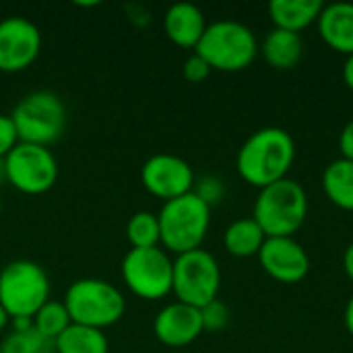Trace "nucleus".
Returning a JSON list of instances; mask_svg holds the SVG:
<instances>
[{
  "label": "nucleus",
  "mask_w": 353,
  "mask_h": 353,
  "mask_svg": "<svg viewBox=\"0 0 353 353\" xmlns=\"http://www.w3.org/2000/svg\"><path fill=\"white\" fill-rule=\"evenodd\" d=\"M296 159L294 137L279 126H265L254 130L240 147L236 170L240 178L254 186L265 188L288 178Z\"/></svg>",
  "instance_id": "nucleus-1"
},
{
  "label": "nucleus",
  "mask_w": 353,
  "mask_h": 353,
  "mask_svg": "<svg viewBox=\"0 0 353 353\" xmlns=\"http://www.w3.org/2000/svg\"><path fill=\"white\" fill-rule=\"evenodd\" d=\"M308 217V194L290 176L259 190L252 219L267 238H294Z\"/></svg>",
  "instance_id": "nucleus-2"
},
{
  "label": "nucleus",
  "mask_w": 353,
  "mask_h": 353,
  "mask_svg": "<svg viewBox=\"0 0 353 353\" xmlns=\"http://www.w3.org/2000/svg\"><path fill=\"white\" fill-rule=\"evenodd\" d=\"M194 54H199L211 70L240 72L256 60L259 39L248 25L221 19L207 25Z\"/></svg>",
  "instance_id": "nucleus-3"
},
{
  "label": "nucleus",
  "mask_w": 353,
  "mask_h": 353,
  "mask_svg": "<svg viewBox=\"0 0 353 353\" xmlns=\"http://www.w3.org/2000/svg\"><path fill=\"white\" fill-rule=\"evenodd\" d=\"M157 219L161 230V246L178 256L203 248L211 228V207L205 205L194 192H188L163 203Z\"/></svg>",
  "instance_id": "nucleus-4"
},
{
  "label": "nucleus",
  "mask_w": 353,
  "mask_h": 353,
  "mask_svg": "<svg viewBox=\"0 0 353 353\" xmlns=\"http://www.w3.org/2000/svg\"><path fill=\"white\" fill-rule=\"evenodd\" d=\"M21 143L48 147L60 141L68 124V112L62 97L54 91H31L10 112Z\"/></svg>",
  "instance_id": "nucleus-5"
},
{
  "label": "nucleus",
  "mask_w": 353,
  "mask_h": 353,
  "mask_svg": "<svg viewBox=\"0 0 353 353\" xmlns=\"http://www.w3.org/2000/svg\"><path fill=\"white\" fill-rule=\"evenodd\" d=\"M64 306L74 325L91 329H108L116 325L126 312L122 292L105 279H77L64 294Z\"/></svg>",
  "instance_id": "nucleus-6"
},
{
  "label": "nucleus",
  "mask_w": 353,
  "mask_h": 353,
  "mask_svg": "<svg viewBox=\"0 0 353 353\" xmlns=\"http://www.w3.org/2000/svg\"><path fill=\"white\" fill-rule=\"evenodd\" d=\"M50 277L41 265L17 259L0 271V306L8 319H33L50 300Z\"/></svg>",
  "instance_id": "nucleus-7"
},
{
  "label": "nucleus",
  "mask_w": 353,
  "mask_h": 353,
  "mask_svg": "<svg viewBox=\"0 0 353 353\" xmlns=\"http://www.w3.org/2000/svg\"><path fill=\"white\" fill-rule=\"evenodd\" d=\"M221 290V269L217 259L205 250L196 248L174 259V283L172 294L178 302L203 308L217 300Z\"/></svg>",
  "instance_id": "nucleus-8"
},
{
  "label": "nucleus",
  "mask_w": 353,
  "mask_h": 353,
  "mask_svg": "<svg viewBox=\"0 0 353 353\" xmlns=\"http://www.w3.org/2000/svg\"><path fill=\"white\" fill-rule=\"evenodd\" d=\"M122 281L141 300H161L172 294L174 261L170 254L157 248H130L120 267Z\"/></svg>",
  "instance_id": "nucleus-9"
},
{
  "label": "nucleus",
  "mask_w": 353,
  "mask_h": 353,
  "mask_svg": "<svg viewBox=\"0 0 353 353\" xmlns=\"http://www.w3.org/2000/svg\"><path fill=\"white\" fill-rule=\"evenodd\" d=\"M6 184L14 190L37 196L54 188L58 180V161L48 147L19 143L4 157Z\"/></svg>",
  "instance_id": "nucleus-10"
},
{
  "label": "nucleus",
  "mask_w": 353,
  "mask_h": 353,
  "mask_svg": "<svg viewBox=\"0 0 353 353\" xmlns=\"http://www.w3.org/2000/svg\"><path fill=\"white\" fill-rule=\"evenodd\" d=\"M41 31L27 17H6L0 21V72H23L39 58Z\"/></svg>",
  "instance_id": "nucleus-11"
},
{
  "label": "nucleus",
  "mask_w": 353,
  "mask_h": 353,
  "mask_svg": "<svg viewBox=\"0 0 353 353\" xmlns=\"http://www.w3.org/2000/svg\"><path fill=\"white\" fill-rule=\"evenodd\" d=\"M194 182L196 178L190 163L172 153L151 155L141 168L143 188L163 203L192 192Z\"/></svg>",
  "instance_id": "nucleus-12"
},
{
  "label": "nucleus",
  "mask_w": 353,
  "mask_h": 353,
  "mask_svg": "<svg viewBox=\"0 0 353 353\" xmlns=\"http://www.w3.org/2000/svg\"><path fill=\"white\" fill-rule=\"evenodd\" d=\"M259 263L263 271L279 283H300L310 271V256L296 238H267Z\"/></svg>",
  "instance_id": "nucleus-13"
},
{
  "label": "nucleus",
  "mask_w": 353,
  "mask_h": 353,
  "mask_svg": "<svg viewBox=\"0 0 353 353\" xmlns=\"http://www.w3.org/2000/svg\"><path fill=\"white\" fill-rule=\"evenodd\" d=\"M155 337L168 347H186L194 343L205 331L201 321V308L172 302L163 306L153 321Z\"/></svg>",
  "instance_id": "nucleus-14"
},
{
  "label": "nucleus",
  "mask_w": 353,
  "mask_h": 353,
  "mask_svg": "<svg viewBox=\"0 0 353 353\" xmlns=\"http://www.w3.org/2000/svg\"><path fill=\"white\" fill-rule=\"evenodd\" d=\"M205 29H207V21L203 10L190 2L172 4L163 17V31L168 39L184 50H196Z\"/></svg>",
  "instance_id": "nucleus-15"
},
{
  "label": "nucleus",
  "mask_w": 353,
  "mask_h": 353,
  "mask_svg": "<svg viewBox=\"0 0 353 353\" xmlns=\"http://www.w3.org/2000/svg\"><path fill=\"white\" fill-rule=\"evenodd\" d=\"M323 41L345 56L353 54V2L325 4L316 21Z\"/></svg>",
  "instance_id": "nucleus-16"
},
{
  "label": "nucleus",
  "mask_w": 353,
  "mask_h": 353,
  "mask_svg": "<svg viewBox=\"0 0 353 353\" xmlns=\"http://www.w3.org/2000/svg\"><path fill=\"white\" fill-rule=\"evenodd\" d=\"M259 54L275 70H292L300 64L304 56V39L300 33L273 27L263 43H259Z\"/></svg>",
  "instance_id": "nucleus-17"
},
{
  "label": "nucleus",
  "mask_w": 353,
  "mask_h": 353,
  "mask_svg": "<svg viewBox=\"0 0 353 353\" xmlns=\"http://www.w3.org/2000/svg\"><path fill=\"white\" fill-rule=\"evenodd\" d=\"M325 4L321 0H273L269 2V19L277 29L300 33L319 21Z\"/></svg>",
  "instance_id": "nucleus-18"
},
{
  "label": "nucleus",
  "mask_w": 353,
  "mask_h": 353,
  "mask_svg": "<svg viewBox=\"0 0 353 353\" xmlns=\"http://www.w3.org/2000/svg\"><path fill=\"white\" fill-rule=\"evenodd\" d=\"M267 236L252 217H242L232 221L223 232V246L236 259L259 256Z\"/></svg>",
  "instance_id": "nucleus-19"
},
{
  "label": "nucleus",
  "mask_w": 353,
  "mask_h": 353,
  "mask_svg": "<svg viewBox=\"0 0 353 353\" xmlns=\"http://www.w3.org/2000/svg\"><path fill=\"white\" fill-rule=\"evenodd\" d=\"M323 190L327 199L343 209L353 213V161L352 159H335L323 172Z\"/></svg>",
  "instance_id": "nucleus-20"
},
{
  "label": "nucleus",
  "mask_w": 353,
  "mask_h": 353,
  "mask_svg": "<svg viewBox=\"0 0 353 353\" xmlns=\"http://www.w3.org/2000/svg\"><path fill=\"white\" fill-rule=\"evenodd\" d=\"M54 347L56 353H108L110 341L103 331L72 323L54 341Z\"/></svg>",
  "instance_id": "nucleus-21"
},
{
  "label": "nucleus",
  "mask_w": 353,
  "mask_h": 353,
  "mask_svg": "<svg viewBox=\"0 0 353 353\" xmlns=\"http://www.w3.org/2000/svg\"><path fill=\"white\" fill-rule=\"evenodd\" d=\"M126 238L132 248H157L161 246L159 219L151 211L134 213L126 223Z\"/></svg>",
  "instance_id": "nucleus-22"
},
{
  "label": "nucleus",
  "mask_w": 353,
  "mask_h": 353,
  "mask_svg": "<svg viewBox=\"0 0 353 353\" xmlns=\"http://www.w3.org/2000/svg\"><path fill=\"white\" fill-rule=\"evenodd\" d=\"M70 325H72L70 314H68L64 302H58V300H48L33 316L35 331H39L50 341H56Z\"/></svg>",
  "instance_id": "nucleus-23"
},
{
  "label": "nucleus",
  "mask_w": 353,
  "mask_h": 353,
  "mask_svg": "<svg viewBox=\"0 0 353 353\" xmlns=\"http://www.w3.org/2000/svg\"><path fill=\"white\" fill-rule=\"evenodd\" d=\"M0 353H56V347L54 341L31 327L27 331H10L0 343Z\"/></svg>",
  "instance_id": "nucleus-24"
},
{
  "label": "nucleus",
  "mask_w": 353,
  "mask_h": 353,
  "mask_svg": "<svg viewBox=\"0 0 353 353\" xmlns=\"http://www.w3.org/2000/svg\"><path fill=\"white\" fill-rule=\"evenodd\" d=\"M201 321L205 333H221L230 325V308L217 298L201 308Z\"/></svg>",
  "instance_id": "nucleus-25"
},
{
  "label": "nucleus",
  "mask_w": 353,
  "mask_h": 353,
  "mask_svg": "<svg viewBox=\"0 0 353 353\" xmlns=\"http://www.w3.org/2000/svg\"><path fill=\"white\" fill-rule=\"evenodd\" d=\"M192 192H194L205 205H209V207L213 209L215 205H219V203L223 201V196H225V184H223V180L217 178V176H203V178H199V180L194 182Z\"/></svg>",
  "instance_id": "nucleus-26"
},
{
  "label": "nucleus",
  "mask_w": 353,
  "mask_h": 353,
  "mask_svg": "<svg viewBox=\"0 0 353 353\" xmlns=\"http://www.w3.org/2000/svg\"><path fill=\"white\" fill-rule=\"evenodd\" d=\"M19 143L21 141L10 114H0V159H4Z\"/></svg>",
  "instance_id": "nucleus-27"
},
{
  "label": "nucleus",
  "mask_w": 353,
  "mask_h": 353,
  "mask_svg": "<svg viewBox=\"0 0 353 353\" xmlns=\"http://www.w3.org/2000/svg\"><path fill=\"white\" fill-rule=\"evenodd\" d=\"M182 74L188 83H203L209 79L211 74V66L199 56V54H192L184 60V66H182Z\"/></svg>",
  "instance_id": "nucleus-28"
},
{
  "label": "nucleus",
  "mask_w": 353,
  "mask_h": 353,
  "mask_svg": "<svg viewBox=\"0 0 353 353\" xmlns=\"http://www.w3.org/2000/svg\"><path fill=\"white\" fill-rule=\"evenodd\" d=\"M124 10H126L128 21L132 25H137V27H143V25H147L151 21V10L147 6H143V4H126Z\"/></svg>",
  "instance_id": "nucleus-29"
},
{
  "label": "nucleus",
  "mask_w": 353,
  "mask_h": 353,
  "mask_svg": "<svg viewBox=\"0 0 353 353\" xmlns=\"http://www.w3.org/2000/svg\"><path fill=\"white\" fill-rule=\"evenodd\" d=\"M339 151H341L343 159H352L353 161V118L339 132Z\"/></svg>",
  "instance_id": "nucleus-30"
},
{
  "label": "nucleus",
  "mask_w": 353,
  "mask_h": 353,
  "mask_svg": "<svg viewBox=\"0 0 353 353\" xmlns=\"http://www.w3.org/2000/svg\"><path fill=\"white\" fill-rule=\"evenodd\" d=\"M343 269H345V275L350 277V281L353 283V242L343 252Z\"/></svg>",
  "instance_id": "nucleus-31"
},
{
  "label": "nucleus",
  "mask_w": 353,
  "mask_h": 353,
  "mask_svg": "<svg viewBox=\"0 0 353 353\" xmlns=\"http://www.w3.org/2000/svg\"><path fill=\"white\" fill-rule=\"evenodd\" d=\"M343 81L347 85V89L353 91V54L345 56V64H343Z\"/></svg>",
  "instance_id": "nucleus-32"
},
{
  "label": "nucleus",
  "mask_w": 353,
  "mask_h": 353,
  "mask_svg": "<svg viewBox=\"0 0 353 353\" xmlns=\"http://www.w3.org/2000/svg\"><path fill=\"white\" fill-rule=\"evenodd\" d=\"M343 321H345V329H347V333H350V335L353 337V294H352V298L347 300V306H345Z\"/></svg>",
  "instance_id": "nucleus-33"
},
{
  "label": "nucleus",
  "mask_w": 353,
  "mask_h": 353,
  "mask_svg": "<svg viewBox=\"0 0 353 353\" xmlns=\"http://www.w3.org/2000/svg\"><path fill=\"white\" fill-rule=\"evenodd\" d=\"M8 325H10V319H8V314L2 310V306H0V333H2Z\"/></svg>",
  "instance_id": "nucleus-34"
},
{
  "label": "nucleus",
  "mask_w": 353,
  "mask_h": 353,
  "mask_svg": "<svg viewBox=\"0 0 353 353\" xmlns=\"http://www.w3.org/2000/svg\"><path fill=\"white\" fill-rule=\"evenodd\" d=\"M6 184V172H4V159H0V186Z\"/></svg>",
  "instance_id": "nucleus-35"
},
{
  "label": "nucleus",
  "mask_w": 353,
  "mask_h": 353,
  "mask_svg": "<svg viewBox=\"0 0 353 353\" xmlns=\"http://www.w3.org/2000/svg\"><path fill=\"white\" fill-rule=\"evenodd\" d=\"M0 215H2V199H0Z\"/></svg>",
  "instance_id": "nucleus-36"
}]
</instances>
